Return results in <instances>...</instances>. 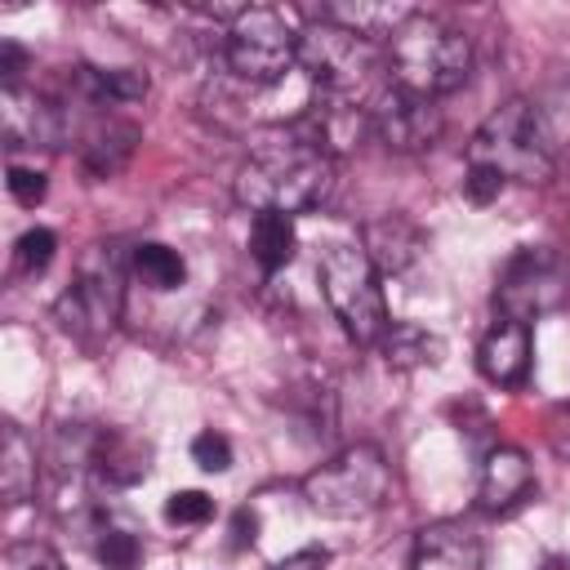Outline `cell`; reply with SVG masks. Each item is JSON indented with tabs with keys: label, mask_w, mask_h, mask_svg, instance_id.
Segmentation results:
<instances>
[{
	"label": "cell",
	"mask_w": 570,
	"mask_h": 570,
	"mask_svg": "<svg viewBox=\"0 0 570 570\" xmlns=\"http://www.w3.org/2000/svg\"><path fill=\"white\" fill-rule=\"evenodd\" d=\"M334 183V156L321 151L303 129L272 138L263 147H254L245 156V165L236 169V205L254 209V214H303L312 205L325 200Z\"/></svg>",
	"instance_id": "6da1fadb"
},
{
	"label": "cell",
	"mask_w": 570,
	"mask_h": 570,
	"mask_svg": "<svg viewBox=\"0 0 570 570\" xmlns=\"http://www.w3.org/2000/svg\"><path fill=\"white\" fill-rule=\"evenodd\" d=\"M387 71L396 89H410L419 98H441L468 80L472 45L445 18L410 13L387 40Z\"/></svg>",
	"instance_id": "7a4b0ae2"
},
{
	"label": "cell",
	"mask_w": 570,
	"mask_h": 570,
	"mask_svg": "<svg viewBox=\"0 0 570 570\" xmlns=\"http://www.w3.org/2000/svg\"><path fill=\"white\" fill-rule=\"evenodd\" d=\"M468 165L494 169L503 183H548L557 169L552 138L530 98H508L494 107L468 142Z\"/></svg>",
	"instance_id": "3957f363"
},
{
	"label": "cell",
	"mask_w": 570,
	"mask_h": 570,
	"mask_svg": "<svg viewBox=\"0 0 570 570\" xmlns=\"http://www.w3.org/2000/svg\"><path fill=\"white\" fill-rule=\"evenodd\" d=\"M303 499L330 521H356L392 499V468L379 445L356 441L303 476Z\"/></svg>",
	"instance_id": "277c9868"
},
{
	"label": "cell",
	"mask_w": 570,
	"mask_h": 570,
	"mask_svg": "<svg viewBox=\"0 0 570 570\" xmlns=\"http://www.w3.org/2000/svg\"><path fill=\"white\" fill-rule=\"evenodd\" d=\"M298 27L289 9L276 4H249L223 36V62L227 71L249 89H272L285 80L289 67H298Z\"/></svg>",
	"instance_id": "5b68a950"
},
{
	"label": "cell",
	"mask_w": 570,
	"mask_h": 570,
	"mask_svg": "<svg viewBox=\"0 0 570 570\" xmlns=\"http://www.w3.org/2000/svg\"><path fill=\"white\" fill-rule=\"evenodd\" d=\"M379 267L365 258L361 245H330L321 254V289L330 312L338 316L343 334L352 343H379L387 334V303H383V285H379Z\"/></svg>",
	"instance_id": "8992f818"
},
{
	"label": "cell",
	"mask_w": 570,
	"mask_h": 570,
	"mask_svg": "<svg viewBox=\"0 0 570 570\" xmlns=\"http://www.w3.org/2000/svg\"><path fill=\"white\" fill-rule=\"evenodd\" d=\"M120 303H125V263L116 245H89V254L80 258V276L53 303V316L71 338L98 343L102 334L116 330Z\"/></svg>",
	"instance_id": "52a82bcc"
},
{
	"label": "cell",
	"mask_w": 570,
	"mask_h": 570,
	"mask_svg": "<svg viewBox=\"0 0 570 570\" xmlns=\"http://www.w3.org/2000/svg\"><path fill=\"white\" fill-rule=\"evenodd\" d=\"M298 71L334 98H356L370 76L379 71V45L356 36L352 27H338L330 18L303 27L298 36Z\"/></svg>",
	"instance_id": "ba28073f"
},
{
	"label": "cell",
	"mask_w": 570,
	"mask_h": 570,
	"mask_svg": "<svg viewBox=\"0 0 570 570\" xmlns=\"http://www.w3.org/2000/svg\"><path fill=\"white\" fill-rule=\"evenodd\" d=\"M566 298H570V267L548 245H521L503 263L499 285H494L499 316H512V321H525V325L534 316H548V312L566 307Z\"/></svg>",
	"instance_id": "9c48e42d"
},
{
	"label": "cell",
	"mask_w": 570,
	"mask_h": 570,
	"mask_svg": "<svg viewBox=\"0 0 570 570\" xmlns=\"http://www.w3.org/2000/svg\"><path fill=\"white\" fill-rule=\"evenodd\" d=\"M445 120L436 98H419L410 89H383L370 102V134L387 147V151H423L441 138Z\"/></svg>",
	"instance_id": "30bf717a"
},
{
	"label": "cell",
	"mask_w": 570,
	"mask_h": 570,
	"mask_svg": "<svg viewBox=\"0 0 570 570\" xmlns=\"http://www.w3.org/2000/svg\"><path fill=\"white\" fill-rule=\"evenodd\" d=\"M4 142L9 147H62L67 142V107L49 94H4Z\"/></svg>",
	"instance_id": "8fae6325"
},
{
	"label": "cell",
	"mask_w": 570,
	"mask_h": 570,
	"mask_svg": "<svg viewBox=\"0 0 570 570\" xmlns=\"http://www.w3.org/2000/svg\"><path fill=\"white\" fill-rule=\"evenodd\" d=\"M423 245L428 236L410 214H379L361 227V249L379 267V276H401L423 254Z\"/></svg>",
	"instance_id": "7c38bea8"
},
{
	"label": "cell",
	"mask_w": 570,
	"mask_h": 570,
	"mask_svg": "<svg viewBox=\"0 0 570 570\" xmlns=\"http://www.w3.org/2000/svg\"><path fill=\"white\" fill-rule=\"evenodd\" d=\"M151 468V445L125 428H98L94 432V450H89V472L111 485V490H125V485H138Z\"/></svg>",
	"instance_id": "4fadbf2b"
},
{
	"label": "cell",
	"mask_w": 570,
	"mask_h": 570,
	"mask_svg": "<svg viewBox=\"0 0 570 570\" xmlns=\"http://www.w3.org/2000/svg\"><path fill=\"white\" fill-rule=\"evenodd\" d=\"M476 370L499 387H517L530 370V325L499 316L476 347Z\"/></svg>",
	"instance_id": "5bb4252c"
},
{
	"label": "cell",
	"mask_w": 570,
	"mask_h": 570,
	"mask_svg": "<svg viewBox=\"0 0 570 570\" xmlns=\"http://www.w3.org/2000/svg\"><path fill=\"white\" fill-rule=\"evenodd\" d=\"M410 570H481V539L463 521L423 525L414 539Z\"/></svg>",
	"instance_id": "9a60e30c"
},
{
	"label": "cell",
	"mask_w": 570,
	"mask_h": 570,
	"mask_svg": "<svg viewBox=\"0 0 570 570\" xmlns=\"http://www.w3.org/2000/svg\"><path fill=\"white\" fill-rule=\"evenodd\" d=\"M525 490H530V459H525V450L494 445L485 454V463H481V490H476L481 508L485 512H503V508L521 503Z\"/></svg>",
	"instance_id": "2e32d148"
},
{
	"label": "cell",
	"mask_w": 570,
	"mask_h": 570,
	"mask_svg": "<svg viewBox=\"0 0 570 570\" xmlns=\"http://www.w3.org/2000/svg\"><path fill=\"white\" fill-rule=\"evenodd\" d=\"M134 147H138V125L107 116V120H98V125L89 129V138H85V147H80V169H85L89 178H116V174L129 165Z\"/></svg>",
	"instance_id": "e0dca14e"
},
{
	"label": "cell",
	"mask_w": 570,
	"mask_h": 570,
	"mask_svg": "<svg viewBox=\"0 0 570 570\" xmlns=\"http://www.w3.org/2000/svg\"><path fill=\"white\" fill-rule=\"evenodd\" d=\"M379 352L392 370H423V365H441L445 343L436 334H428L423 325H414V321H396L379 338Z\"/></svg>",
	"instance_id": "ac0fdd59"
},
{
	"label": "cell",
	"mask_w": 570,
	"mask_h": 570,
	"mask_svg": "<svg viewBox=\"0 0 570 570\" xmlns=\"http://www.w3.org/2000/svg\"><path fill=\"white\" fill-rule=\"evenodd\" d=\"M36 490V445L22 436L18 423H4V441H0V494L9 508L27 503Z\"/></svg>",
	"instance_id": "d6986e66"
},
{
	"label": "cell",
	"mask_w": 570,
	"mask_h": 570,
	"mask_svg": "<svg viewBox=\"0 0 570 570\" xmlns=\"http://www.w3.org/2000/svg\"><path fill=\"white\" fill-rule=\"evenodd\" d=\"M294 245H298V232H294V218H289V214H254V227H249V258H254L263 272H281V267L294 258Z\"/></svg>",
	"instance_id": "ffe728a7"
},
{
	"label": "cell",
	"mask_w": 570,
	"mask_h": 570,
	"mask_svg": "<svg viewBox=\"0 0 570 570\" xmlns=\"http://www.w3.org/2000/svg\"><path fill=\"white\" fill-rule=\"evenodd\" d=\"M129 267H134V276L147 285V289H178L183 281H187V263H183V254L174 249V245H160V240H142V245H134V254H129Z\"/></svg>",
	"instance_id": "44dd1931"
},
{
	"label": "cell",
	"mask_w": 570,
	"mask_h": 570,
	"mask_svg": "<svg viewBox=\"0 0 570 570\" xmlns=\"http://www.w3.org/2000/svg\"><path fill=\"white\" fill-rule=\"evenodd\" d=\"M94 557L102 561V570H138V561H142V539H138L129 525L98 521V530H94Z\"/></svg>",
	"instance_id": "7402d4cb"
},
{
	"label": "cell",
	"mask_w": 570,
	"mask_h": 570,
	"mask_svg": "<svg viewBox=\"0 0 570 570\" xmlns=\"http://www.w3.org/2000/svg\"><path fill=\"white\" fill-rule=\"evenodd\" d=\"M53 249H58V236L49 227H27L13 245V263H18L22 276H40L53 263Z\"/></svg>",
	"instance_id": "603a6c76"
},
{
	"label": "cell",
	"mask_w": 570,
	"mask_h": 570,
	"mask_svg": "<svg viewBox=\"0 0 570 570\" xmlns=\"http://www.w3.org/2000/svg\"><path fill=\"white\" fill-rule=\"evenodd\" d=\"M214 517V499L205 490H174L165 499V521L169 525H205Z\"/></svg>",
	"instance_id": "cb8c5ba5"
},
{
	"label": "cell",
	"mask_w": 570,
	"mask_h": 570,
	"mask_svg": "<svg viewBox=\"0 0 570 570\" xmlns=\"http://www.w3.org/2000/svg\"><path fill=\"white\" fill-rule=\"evenodd\" d=\"M0 570H67V566H62V557L53 548L27 539V543H9L0 552Z\"/></svg>",
	"instance_id": "d4e9b609"
},
{
	"label": "cell",
	"mask_w": 570,
	"mask_h": 570,
	"mask_svg": "<svg viewBox=\"0 0 570 570\" xmlns=\"http://www.w3.org/2000/svg\"><path fill=\"white\" fill-rule=\"evenodd\" d=\"M191 459H196L200 472H227V468H232V441H227L223 432L205 428V432H196V441H191Z\"/></svg>",
	"instance_id": "484cf974"
},
{
	"label": "cell",
	"mask_w": 570,
	"mask_h": 570,
	"mask_svg": "<svg viewBox=\"0 0 570 570\" xmlns=\"http://www.w3.org/2000/svg\"><path fill=\"white\" fill-rule=\"evenodd\" d=\"M9 196L22 205V209H36L40 200H45V191H49V178L40 174V169H27V165H9Z\"/></svg>",
	"instance_id": "4316f807"
},
{
	"label": "cell",
	"mask_w": 570,
	"mask_h": 570,
	"mask_svg": "<svg viewBox=\"0 0 570 570\" xmlns=\"http://www.w3.org/2000/svg\"><path fill=\"white\" fill-rule=\"evenodd\" d=\"M463 191H468V200H472V205H490V200L503 191V178H499L494 169H485V165H468Z\"/></svg>",
	"instance_id": "83f0119b"
},
{
	"label": "cell",
	"mask_w": 570,
	"mask_h": 570,
	"mask_svg": "<svg viewBox=\"0 0 570 570\" xmlns=\"http://www.w3.org/2000/svg\"><path fill=\"white\" fill-rule=\"evenodd\" d=\"M22 71H27V49L13 45V40H0V85H4V94L22 89Z\"/></svg>",
	"instance_id": "f1b7e54d"
},
{
	"label": "cell",
	"mask_w": 570,
	"mask_h": 570,
	"mask_svg": "<svg viewBox=\"0 0 570 570\" xmlns=\"http://www.w3.org/2000/svg\"><path fill=\"white\" fill-rule=\"evenodd\" d=\"M330 561V548H321V543H312V548H298V552H289V557H281L272 570H321Z\"/></svg>",
	"instance_id": "f546056e"
},
{
	"label": "cell",
	"mask_w": 570,
	"mask_h": 570,
	"mask_svg": "<svg viewBox=\"0 0 570 570\" xmlns=\"http://www.w3.org/2000/svg\"><path fill=\"white\" fill-rule=\"evenodd\" d=\"M258 539V517L249 512V508H240L236 517H232V548H249Z\"/></svg>",
	"instance_id": "4dcf8cb0"
},
{
	"label": "cell",
	"mask_w": 570,
	"mask_h": 570,
	"mask_svg": "<svg viewBox=\"0 0 570 570\" xmlns=\"http://www.w3.org/2000/svg\"><path fill=\"white\" fill-rule=\"evenodd\" d=\"M543 570H570V561H566V557H548Z\"/></svg>",
	"instance_id": "1f68e13d"
}]
</instances>
